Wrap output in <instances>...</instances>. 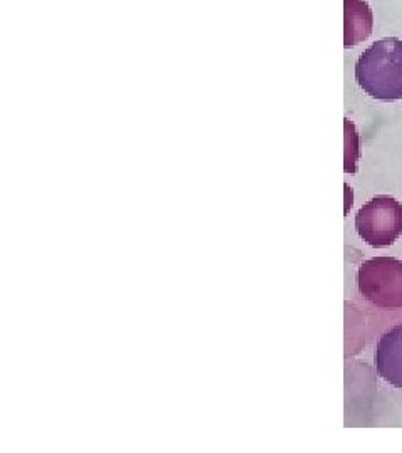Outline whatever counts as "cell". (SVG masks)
<instances>
[{
	"instance_id": "cell-1",
	"label": "cell",
	"mask_w": 402,
	"mask_h": 453,
	"mask_svg": "<svg viewBox=\"0 0 402 453\" xmlns=\"http://www.w3.org/2000/svg\"><path fill=\"white\" fill-rule=\"evenodd\" d=\"M355 80L374 99H402V41L384 37L366 49L357 65Z\"/></svg>"
},
{
	"instance_id": "cell-2",
	"label": "cell",
	"mask_w": 402,
	"mask_h": 453,
	"mask_svg": "<svg viewBox=\"0 0 402 453\" xmlns=\"http://www.w3.org/2000/svg\"><path fill=\"white\" fill-rule=\"evenodd\" d=\"M360 296L379 309H402V260L374 257L366 260L357 273Z\"/></svg>"
},
{
	"instance_id": "cell-3",
	"label": "cell",
	"mask_w": 402,
	"mask_h": 453,
	"mask_svg": "<svg viewBox=\"0 0 402 453\" xmlns=\"http://www.w3.org/2000/svg\"><path fill=\"white\" fill-rule=\"evenodd\" d=\"M355 228L364 242L381 249L402 235V205L389 195H377L355 215Z\"/></svg>"
},
{
	"instance_id": "cell-4",
	"label": "cell",
	"mask_w": 402,
	"mask_h": 453,
	"mask_svg": "<svg viewBox=\"0 0 402 453\" xmlns=\"http://www.w3.org/2000/svg\"><path fill=\"white\" fill-rule=\"evenodd\" d=\"M374 359L379 376L394 388L402 389V324L381 336Z\"/></svg>"
},
{
	"instance_id": "cell-5",
	"label": "cell",
	"mask_w": 402,
	"mask_h": 453,
	"mask_svg": "<svg viewBox=\"0 0 402 453\" xmlns=\"http://www.w3.org/2000/svg\"><path fill=\"white\" fill-rule=\"evenodd\" d=\"M344 46L354 48L372 34V9L364 0H344Z\"/></svg>"
},
{
	"instance_id": "cell-6",
	"label": "cell",
	"mask_w": 402,
	"mask_h": 453,
	"mask_svg": "<svg viewBox=\"0 0 402 453\" xmlns=\"http://www.w3.org/2000/svg\"><path fill=\"white\" fill-rule=\"evenodd\" d=\"M357 160H359V134L355 127L345 119V166L344 170L347 173L357 172Z\"/></svg>"
}]
</instances>
